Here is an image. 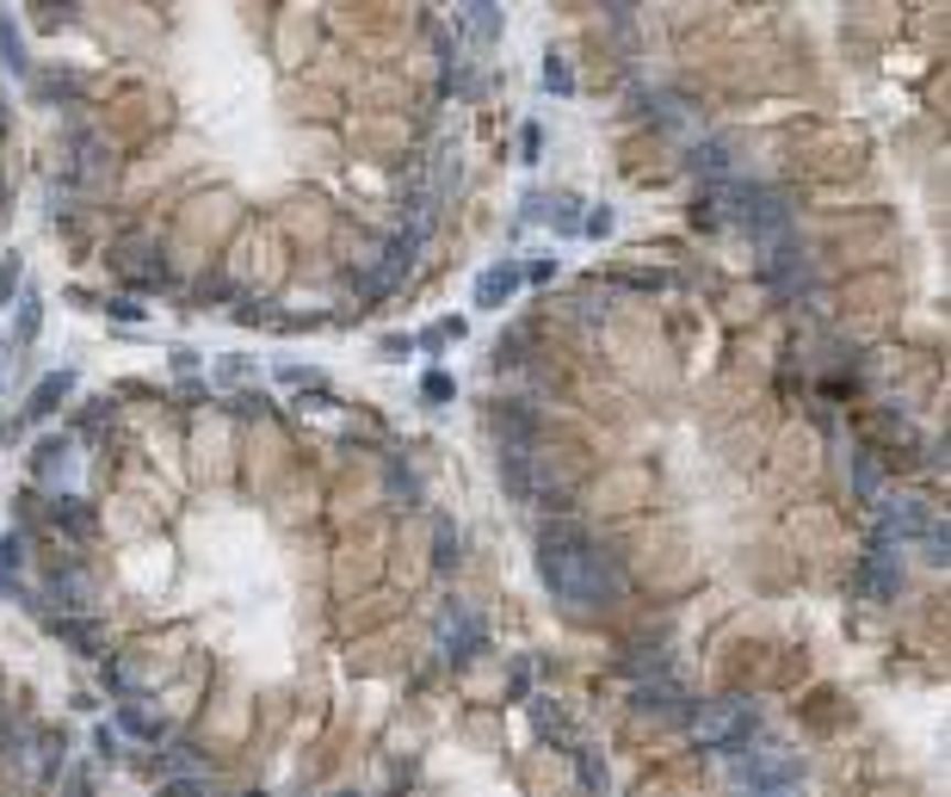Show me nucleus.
Masks as SVG:
<instances>
[{
    "mask_svg": "<svg viewBox=\"0 0 951 797\" xmlns=\"http://www.w3.org/2000/svg\"><path fill=\"white\" fill-rule=\"evenodd\" d=\"M279 384H291V390H322V371H310V365H279Z\"/></svg>",
    "mask_w": 951,
    "mask_h": 797,
    "instance_id": "obj_19",
    "label": "nucleus"
},
{
    "mask_svg": "<svg viewBox=\"0 0 951 797\" xmlns=\"http://www.w3.org/2000/svg\"><path fill=\"white\" fill-rule=\"evenodd\" d=\"M37 322H44V298H37V291H25V298H19V315H13V341L32 346L37 341Z\"/></svg>",
    "mask_w": 951,
    "mask_h": 797,
    "instance_id": "obj_8",
    "label": "nucleus"
},
{
    "mask_svg": "<svg viewBox=\"0 0 951 797\" xmlns=\"http://www.w3.org/2000/svg\"><path fill=\"white\" fill-rule=\"evenodd\" d=\"M519 291V266L514 260H500V266H488L483 279H476V310H500V303Z\"/></svg>",
    "mask_w": 951,
    "mask_h": 797,
    "instance_id": "obj_4",
    "label": "nucleus"
},
{
    "mask_svg": "<svg viewBox=\"0 0 951 797\" xmlns=\"http://www.w3.org/2000/svg\"><path fill=\"white\" fill-rule=\"evenodd\" d=\"M421 396H426V402H452V396H457L452 371H426V377H421Z\"/></svg>",
    "mask_w": 951,
    "mask_h": 797,
    "instance_id": "obj_18",
    "label": "nucleus"
},
{
    "mask_svg": "<svg viewBox=\"0 0 951 797\" xmlns=\"http://www.w3.org/2000/svg\"><path fill=\"white\" fill-rule=\"evenodd\" d=\"M581 235H612V211L593 204V217H581Z\"/></svg>",
    "mask_w": 951,
    "mask_h": 797,
    "instance_id": "obj_23",
    "label": "nucleus"
},
{
    "mask_svg": "<svg viewBox=\"0 0 951 797\" xmlns=\"http://www.w3.org/2000/svg\"><path fill=\"white\" fill-rule=\"evenodd\" d=\"M248 377H253V359H241V353H223V359L210 365V384H217V390H241Z\"/></svg>",
    "mask_w": 951,
    "mask_h": 797,
    "instance_id": "obj_9",
    "label": "nucleus"
},
{
    "mask_svg": "<svg viewBox=\"0 0 951 797\" xmlns=\"http://www.w3.org/2000/svg\"><path fill=\"white\" fill-rule=\"evenodd\" d=\"M229 414H266V396H235V402H229Z\"/></svg>",
    "mask_w": 951,
    "mask_h": 797,
    "instance_id": "obj_26",
    "label": "nucleus"
},
{
    "mask_svg": "<svg viewBox=\"0 0 951 797\" xmlns=\"http://www.w3.org/2000/svg\"><path fill=\"white\" fill-rule=\"evenodd\" d=\"M538 569H544L550 594H556L562 606H606V600L624 594V569L612 563L606 550H593L575 526H550L544 531Z\"/></svg>",
    "mask_w": 951,
    "mask_h": 797,
    "instance_id": "obj_1",
    "label": "nucleus"
},
{
    "mask_svg": "<svg viewBox=\"0 0 951 797\" xmlns=\"http://www.w3.org/2000/svg\"><path fill=\"white\" fill-rule=\"evenodd\" d=\"M433 550H439V563H445V569L457 563V526H452V519H433Z\"/></svg>",
    "mask_w": 951,
    "mask_h": 797,
    "instance_id": "obj_17",
    "label": "nucleus"
},
{
    "mask_svg": "<svg viewBox=\"0 0 951 797\" xmlns=\"http://www.w3.org/2000/svg\"><path fill=\"white\" fill-rule=\"evenodd\" d=\"M531 718H538V730H544L550 742H556V748H575V730H569V723L556 718V704H550V699H538V711H531Z\"/></svg>",
    "mask_w": 951,
    "mask_h": 797,
    "instance_id": "obj_13",
    "label": "nucleus"
},
{
    "mask_svg": "<svg viewBox=\"0 0 951 797\" xmlns=\"http://www.w3.org/2000/svg\"><path fill=\"white\" fill-rule=\"evenodd\" d=\"M173 371L192 377V371H198V353H192V346H180V353H173Z\"/></svg>",
    "mask_w": 951,
    "mask_h": 797,
    "instance_id": "obj_27",
    "label": "nucleus"
},
{
    "mask_svg": "<svg viewBox=\"0 0 951 797\" xmlns=\"http://www.w3.org/2000/svg\"><path fill=\"white\" fill-rule=\"evenodd\" d=\"M538 142H544V130H538V125H526V130H519V155H526V161H538Z\"/></svg>",
    "mask_w": 951,
    "mask_h": 797,
    "instance_id": "obj_25",
    "label": "nucleus"
},
{
    "mask_svg": "<svg viewBox=\"0 0 951 797\" xmlns=\"http://www.w3.org/2000/svg\"><path fill=\"white\" fill-rule=\"evenodd\" d=\"M68 390H75V371H50L44 384H37V390H32V402H25V414H32V421H44V414H56V408L68 402Z\"/></svg>",
    "mask_w": 951,
    "mask_h": 797,
    "instance_id": "obj_6",
    "label": "nucleus"
},
{
    "mask_svg": "<svg viewBox=\"0 0 951 797\" xmlns=\"http://www.w3.org/2000/svg\"><path fill=\"white\" fill-rule=\"evenodd\" d=\"M877 483H884V457H877V452H853V488H858V500H872Z\"/></svg>",
    "mask_w": 951,
    "mask_h": 797,
    "instance_id": "obj_11",
    "label": "nucleus"
},
{
    "mask_svg": "<svg viewBox=\"0 0 951 797\" xmlns=\"http://www.w3.org/2000/svg\"><path fill=\"white\" fill-rule=\"evenodd\" d=\"M0 371H7V353H0Z\"/></svg>",
    "mask_w": 951,
    "mask_h": 797,
    "instance_id": "obj_29",
    "label": "nucleus"
},
{
    "mask_svg": "<svg viewBox=\"0 0 951 797\" xmlns=\"http://www.w3.org/2000/svg\"><path fill=\"white\" fill-rule=\"evenodd\" d=\"M581 785H587L593 797H606V766H599V761H587V754H581Z\"/></svg>",
    "mask_w": 951,
    "mask_h": 797,
    "instance_id": "obj_22",
    "label": "nucleus"
},
{
    "mask_svg": "<svg viewBox=\"0 0 951 797\" xmlns=\"http://www.w3.org/2000/svg\"><path fill=\"white\" fill-rule=\"evenodd\" d=\"M19 272H25V266H19V254H0V303L19 291Z\"/></svg>",
    "mask_w": 951,
    "mask_h": 797,
    "instance_id": "obj_21",
    "label": "nucleus"
},
{
    "mask_svg": "<svg viewBox=\"0 0 951 797\" xmlns=\"http://www.w3.org/2000/svg\"><path fill=\"white\" fill-rule=\"evenodd\" d=\"M896 581H903V569H896V557H884V550H877L872 563H865V594L889 600V594H896Z\"/></svg>",
    "mask_w": 951,
    "mask_h": 797,
    "instance_id": "obj_7",
    "label": "nucleus"
},
{
    "mask_svg": "<svg viewBox=\"0 0 951 797\" xmlns=\"http://www.w3.org/2000/svg\"><path fill=\"white\" fill-rule=\"evenodd\" d=\"M0 56H7V68H13V75H32V63H25V37H19L13 13H0Z\"/></svg>",
    "mask_w": 951,
    "mask_h": 797,
    "instance_id": "obj_10",
    "label": "nucleus"
},
{
    "mask_svg": "<svg viewBox=\"0 0 951 797\" xmlns=\"http://www.w3.org/2000/svg\"><path fill=\"white\" fill-rule=\"evenodd\" d=\"M118 730L137 735V742H155L161 723H155V711H142V704H118Z\"/></svg>",
    "mask_w": 951,
    "mask_h": 797,
    "instance_id": "obj_12",
    "label": "nucleus"
},
{
    "mask_svg": "<svg viewBox=\"0 0 951 797\" xmlns=\"http://www.w3.org/2000/svg\"><path fill=\"white\" fill-rule=\"evenodd\" d=\"M50 631H56L63 643H75L80 656H99V631H94V625H75V618H56Z\"/></svg>",
    "mask_w": 951,
    "mask_h": 797,
    "instance_id": "obj_14",
    "label": "nucleus"
},
{
    "mask_svg": "<svg viewBox=\"0 0 951 797\" xmlns=\"http://www.w3.org/2000/svg\"><path fill=\"white\" fill-rule=\"evenodd\" d=\"M439 637H445V656L452 661H469L476 649L488 643V625L476 618V612H464V606H445V618H439Z\"/></svg>",
    "mask_w": 951,
    "mask_h": 797,
    "instance_id": "obj_2",
    "label": "nucleus"
},
{
    "mask_svg": "<svg viewBox=\"0 0 951 797\" xmlns=\"http://www.w3.org/2000/svg\"><path fill=\"white\" fill-rule=\"evenodd\" d=\"M50 519H56L68 538H94V531H99V514L80 495H56V500H50Z\"/></svg>",
    "mask_w": 951,
    "mask_h": 797,
    "instance_id": "obj_5",
    "label": "nucleus"
},
{
    "mask_svg": "<svg viewBox=\"0 0 951 797\" xmlns=\"http://www.w3.org/2000/svg\"><path fill=\"white\" fill-rule=\"evenodd\" d=\"M464 25H469V37H500V13H495V7H464Z\"/></svg>",
    "mask_w": 951,
    "mask_h": 797,
    "instance_id": "obj_16",
    "label": "nucleus"
},
{
    "mask_svg": "<svg viewBox=\"0 0 951 797\" xmlns=\"http://www.w3.org/2000/svg\"><path fill=\"white\" fill-rule=\"evenodd\" d=\"M25 569V531H7L0 538V575H19Z\"/></svg>",
    "mask_w": 951,
    "mask_h": 797,
    "instance_id": "obj_15",
    "label": "nucleus"
},
{
    "mask_svg": "<svg viewBox=\"0 0 951 797\" xmlns=\"http://www.w3.org/2000/svg\"><path fill=\"white\" fill-rule=\"evenodd\" d=\"M68 452H75V439H68V433H44V439L32 445V476H37V483H50V488H63Z\"/></svg>",
    "mask_w": 951,
    "mask_h": 797,
    "instance_id": "obj_3",
    "label": "nucleus"
},
{
    "mask_svg": "<svg viewBox=\"0 0 951 797\" xmlns=\"http://www.w3.org/2000/svg\"><path fill=\"white\" fill-rule=\"evenodd\" d=\"M161 797H204V785L198 779H167V785H161Z\"/></svg>",
    "mask_w": 951,
    "mask_h": 797,
    "instance_id": "obj_24",
    "label": "nucleus"
},
{
    "mask_svg": "<svg viewBox=\"0 0 951 797\" xmlns=\"http://www.w3.org/2000/svg\"><path fill=\"white\" fill-rule=\"evenodd\" d=\"M544 87H550V94H575V75H569L562 56H550V63H544Z\"/></svg>",
    "mask_w": 951,
    "mask_h": 797,
    "instance_id": "obj_20",
    "label": "nucleus"
},
{
    "mask_svg": "<svg viewBox=\"0 0 951 797\" xmlns=\"http://www.w3.org/2000/svg\"><path fill=\"white\" fill-rule=\"evenodd\" d=\"M111 748H118V735H111V730H94V754H99V761H111Z\"/></svg>",
    "mask_w": 951,
    "mask_h": 797,
    "instance_id": "obj_28",
    "label": "nucleus"
}]
</instances>
